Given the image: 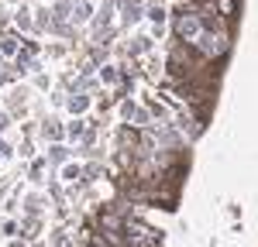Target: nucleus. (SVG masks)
I'll list each match as a JSON object with an SVG mask.
<instances>
[{"mask_svg": "<svg viewBox=\"0 0 258 247\" xmlns=\"http://www.w3.org/2000/svg\"><path fill=\"white\" fill-rule=\"evenodd\" d=\"M203 31H207V28H203V18L197 14V7H193V4H182L176 14H172V35H176V41L193 45Z\"/></svg>", "mask_w": 258, "mask_h": 247, "instance_id": "obj_1", "label": "nucleus"}, {"mask_svg": "<svg viewBox=\"0 0 258 247\" xmlns=\"http://www.w3.org/2000/svg\"><path fill=\"white\" fill-rule=\"evenodd\" d=\"M231 38H234V35H227V31H203V35L193 41V48H197L210 65H220V62L227 59V52H231Z\"/></svg>", "mask_w": 258, "mask_h": 247, "instance_id": "obj_2", "label": "nucleus"}, {"mask_svg": "<svg viewBox=\"0 0 258 247\" xmlns=\"http://www.w3.org/2000/svg\"><path fill=\"white\" fill-rule=\"evenodd\" d=\"M145 14H148V18L155 21V24H162V21L169 18V14H165V7H162V4H155V0L148 4V11H145Z\"/></svg>", "mask_w": 258, "mask_h": 247, "instance_id": "obj_3", "label": "nucleus"}, {"mask_svg": "<svg viewBox=\"0 0 258 247\" xmlns=\"http://www.w3.org/2000/svg\"><path fill=\"white\" fill-rule=\"evenodd\" d=\"M73 18H76V21L90 18V4H86V0H76V4H73Z\"/></svg>", "mask_w": 258, "mask_h": 247, "instance_id": "obj_4", "label": "nucleus"}, {"mask_svg": "<svg viewBox=\"0 0 258 247\" xmlns=\"http://www.w3.org/2000/svg\"><path fill=\"white\" fill-rule=\"evenodd\" d=\"M69 106H73V110H76V113H80V110H86V96H80V93H76V96H73V100H69Z\"/></svg>", "mask_w": 258, "mask_h": 247, "instance_id": "obj_5", "label": "nucleus"}, {"mask_svg": "<svg viewBox=\"0 0 258 247\" xmlns=\"http://www.w3.org/2000/svg\"><path fill=\"white\" fill-rule=\"evenodd\" d=\"M100 76H103V82H114V79H117V72H114V69H110V65H107V69H103V72H100Z\"/></svg>", "mask_w": 258, "mask_h": 247, "instance_id": "obj_6", "label": "nucleus"}, {"mask_svg": "<svg viewBox=\"0 0 258 247\" xmlns=\"http://www.w3.org/2000/svg\"><path fill=\"white\" fill-rule=\"evenodd\" d=\"M14 48H18V38H4V52H7V55H11Z\"/></svg>", "mask_w": 258, "mask_h": 247, "instance_id": "obj_7", "label": "nucleus"}, {"mask_svg": "<svg viewBox=\"0 0 258 247\" xmlns=\"http://www.w3.org/2000/svg\"><path fill=\"white\" fill-rule=\"evenodd\" d=\"M4 127H7V117H4V113H0V131H4Z\"/></svg>", "mask_w": 258, "mask_h": 247, "instance_id": "obj_8", "label": "nucleus"}]
</instances>
